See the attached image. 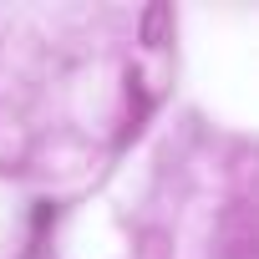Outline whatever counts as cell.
I'll return each mask as SVG.
<instances>
[{"label": "cell", "mask_w": 259, "mask_h": 259, "mask_svg": "<svg viewBox=\"0 0 259 259\" xmlns=\"http://www.w3.org/2000/svg\"><path fill=\"white\" fill-rule=\"evenodd\" d=\"M163 21H168V11L153 6V11H148V46H163Z\"/></svg>", "instance_id": "obj_1"}, {"label": "cell", "mask_w": 259, "mask_h": 259, "mask_svg": "<svg viewBox=\"0 0 259 259\" xmlns=\"http://www.w3.org/2000/svg\"><path fill=\"white\" fill-rule=\"evenodd\" d=\"M31 259H41V254H31Z\"/></svg>", "instance_id": "obj_2"}]
</instances>
